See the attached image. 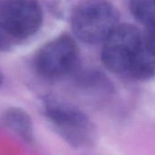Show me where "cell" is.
I'll return each mask as SVG.
<instances>
[{
    "label": "cell",
    "instance_id": "1",
    "mask_svg": "<svg viewBox=\"0 0 155 155\" xmlns=\"http://www.w3.org/2000/svg\"><path fill=\"white\" fill-rule=\"evenodd\" d=\"M72 29L85 43L103 42L118 26L116 9L106 0H87L72 16Z\"/></svg>",
    "mask_w": 155,
    "mask_h": 155
},
{
    "label": "cell",
    "instance_id": "2",
    "mask_svg": "<svg viewBox=\"0 0 155 155\" xmlns=\"http://www.w3.org/2000/svg\"><path fill=\"white\" fill-rule=\"evenodd\" d=\"M45 112L58 133L72 147L88 149L97 139L94 124L81 111L55 101L46 103Z\"/></svg>",
    "mask_w": 155,
    "mask_h": 155
},
{
    "label": "cell",
    "instance_id": "3",
    "mask_svg": "<svg viewBox=\"0 0 155 155\" xmlns=\"http://www.w3.org/2000/svg\"><path fill=\"white\" fill-rule=\"evenodd\" d=\"M141 35L131 25H118L103 41L102 62L115 73L130 72L135 60Z\"/></svg>",
    "mask_w": 155,
    "mask_h": 155
},
{
    "label": "cell",
    "instance_id": "4",
    "mask_svg": "<svg viewBox=\"0 0 155 155\" xmlns=\"http://www.w3.org/2000/svg\"><path fill=\"white\" fill-rule=\"evenodd\" d=\"M42 19L37 0H5L0 7V23L18 42L35 35Z\"/></svg>",
    "mask_w": 155,
    "mask_h": 155
},
{
    "label": "cell",
    "instance_id": "5",
    "mask_svg": "<svg viewBox=\"0 0 155 155\" xmlns=\"http://www.w3.org/2000/svg\"><path fill=\"white\" fill-rule=\"evenodd\" d=\"M79 50L71 37L59 36L38 52L35 65L38 71L47 78H59L69 73L77 64Z\"/></svg>",
    "mask_w": 155,
    "mask_h": 155
},
{
    "label": "cell",
    "instance_id": "6",
    "mask_svg": "<svg viewBox=\"0 0 155 155\" xmlns=\"http://www.w3.org/2000/svg\"><path fill=\"white\" fill-rule=\"evenodd\" d=\"M130 73L137 79L148 80L155 76V22L147 26Z\"/></svg>",
    "mask_w": 155,
    "mask_h": 155
},
{
    "label": "cell",
    "instance_id": "7",
    "mask_svg": "<svg viewBox=\"0 0 155 155\" xmlns=\"http://www.w3.org/2000/svg\"><path fill=\"white\" fill-rule=\"evenodd\" d=\"M2 120L8 128L26 142L31 143L33 141V125L30 117L26 111L18 108H10L4 112Z\"/></svg>",
    "mask_w": 155,
    "mask_h": 155
},
{
    "label": "cell",
    "instance_id": "8",
    "mask_svg": "<svg viewBox=\"0 0 155 155\" xmlns=\"http://www.w3.org/2000/svg\"><path fill=\"white\" fill-rule=\"evenodd\" d=\"M130 7L137 20L146 26L155 22V0H130Z\"/></svg>",
    "mask_w": 155,
    "mask_h": 155
},
{
    "label": "cell",
    "instance_id": "9",
    "mask_svg": "<svg viewBox=\"0 0 155 155\" xmlns=\"http://www.w3.org/2000/svg\"><path fill=\"white\" fill-rule=\"evenodd\" d=\"M16 43H18V40L15 39L0 23V51L10 50Z\"/></svg>",
    "mask_w": 155,
    "mask_h": 155
},
{
    "label": "cell",
    "instance_id": "10",
    "mask_svg": "<svg viewBox=\"0 0 155 155\" xmlns=\"http://www.w3.org/2000/svg\"><path fill=\"white\" fill-rule=\"evenodd\" d=\"M3 83V75H2V72L0 71V86L2 85Z\"/></svg>",
    "mask_w": 155,
    "mask_h": 155
}]
</instances>
